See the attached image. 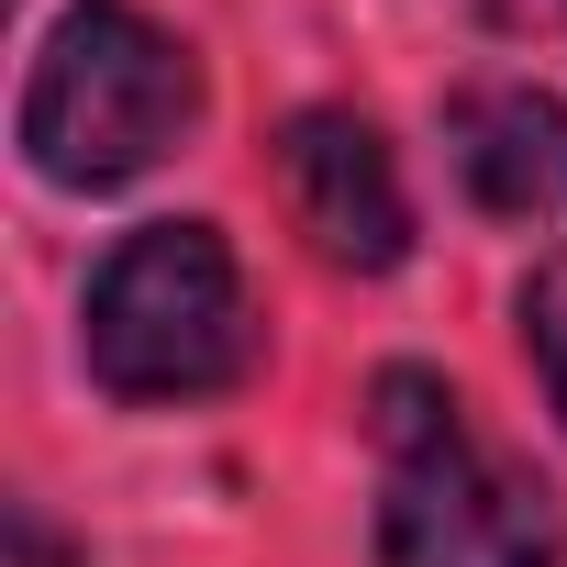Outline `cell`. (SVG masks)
I'll return each instance as SVG.
<instances>
[{
	"label": "cell",
	"instance_id": "obj_1",
	"mask_svg": "<svg viewBox=\"0 0 567 567\" xmlns=\"http://www.w3.org/2000/svg\"><path fill=\"white\" fill-rule=\"evenodd\" d=\"M379 567H567L556 489L512 467L434 368H379Z\"/></svg>",
	"mask_w": 567,
	"mask_h": 567
},
{
	"label": "cell",
	"instance_id": "obj_2",
	"mask_svg": "<svg viewBox=\"0 0 567 567\" xmlns=\"http://www.w3.org/2000/svg\"><path fill=\"white\" fill-rule=\"evenodd\" d=\"M200 123V56L134 0H68L23 79V167L68 200L134 189Z\"/></svg>",
	"mask_w": 567,
	"mask_h": 567
},
{
	"label": "cell",
	"instance_id": "obj_3",
	"mask_svg": "<svg viewBox=\"0 0 567 567\" xmlns=\"http://www.w3.org/2000/svg\"><path fill=\"white\" fill-rule=\"evenodd\" d=\"M79 357L112 401H212L256 368V312L223 223H134L90 267Z\"/></svg>",
	"mask_w": 567,
	"mask_h": 567
},
{
	"label": "cell",
	"instance_id": "obj_4",
	"mask_svg": "<svg viewBox=\"0 0 567 567\" xmlns=\"http://www.w3.org/2000/svg\"><path fill=\"white\" fill-rule=\"evenodd\" d=\"M278 167H290V212L323 245V267L390 278L412 256V189H401V156L379 145L368 112H290Z\"/></svg>",
	"mask_w": 567,
	"mask_h": 567
},
{
	"label": "cell",
	"instance_id": "obj_5",
	"mask_svg": "<svg viewBox=\"0 0 567 567\" xmlns=\"http://www.w3.org/2000/svg\"><path fill=\"white\" fill-rule=\"evenodd\" d=\"M445 145H456V178L478 212L501 223H567V101L556 90H467L445 112Z\"/></svg>",
	"mask_w": 567,
	"mask_h": 567
},
{
	"label": "cell",
	"instance_id": "obj_6",
	"mask_svg": "<svg viewBox=\"0 0 567 567\" xmlns=\"http://www.w3.org/2000/svg\"><path fill=\"white\" fill-rule=\"evenodd\" d=\"M512 312H523V357H534V379H545V412L567 423V245L534 256V278L512 290Z\"/></svg>",
	"mask_w": 567,
	"mask_h": 567
}]
</instances>
